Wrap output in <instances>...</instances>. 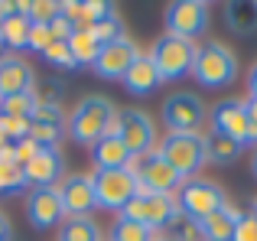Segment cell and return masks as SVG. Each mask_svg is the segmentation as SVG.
Returning <instances> with one entry per match:
<instances>
[{"label": "cell", "mask_w": 257, "mask_h": 241, "mask_svg": "<svg viewBox=\"0 0 257 241\" xmlns=\"http://www.w3.org/2000/svg\"><path fill=\"white\" fill-rule=\"evenodd\" d=\"M247 140L257 144V98H247Z\"/></svg>", "instance_id": "obj_37"}, {"label": "cell", "mask_w": 257, "mask_h": 241, "mask_svg": "<svg viewBox=\"0 0 257 241\" xmlns=\"http://www.w3.org/2000/svg\"><path fill=\"white\" fill-rule=\"evenodd\" d=\"M30 30H33V23L23 13H13V17L0 20V36H4V46H10V49H26Z\"/></svg>", "instance_id": "obj_25"}, {"label": "cell", "mask_w": 257, "mask_h": 241, "mask_svg": "<svg viewBox=\"0 0 257 241\" xmlns=\"http://www.w3.org/2000/svg\"><path fill=\"white\" fill-rule=\"evenodd\" d=\"M59 241H101V228L91 218H65L59 225Z\"/></svg>", "instance_id": "obj_26"}, {"label": "cell", "mask_w": 257, "mask_h": 241, "mask_svg": "<svg viewBox=\"0 0 257 241\" xmlns=\"http://www.w3.org/2000/svg\"><path fill=\"white\" fill-rule=\"evenodd\" d=\"M117 117H120V140L131 150V157L157 150V124L147 111L127 108V111H117Z\"/></svg>", "instance_id": "obj_11"}, {"label": "cell", "mask_w": 257, "mask_h": 241, "mask_svg": "<svg viewBox=\"0 0 257 241\" xmlns=\"http://www.w3.org/2000/svg\"><path fill=\"white\" fill-rule=\"evenodd\" d=\"M251 170H254V176H257V150H254V163H251Z\"/></svg>", "instance_id": "obj_41"}, {"label": "cell", "mask_w": 257, "mask_h": 241, "mask_svg": "<svg viewBox=\"0 0 257 241\" xmlns=\"http://www.w3.org/2000/svg\"><path fill=\"white\" fill-rule=\"evenodd\" d=\"M189 75H195V82L202 88H225V85H231L238 78V59L225 43L212 39V43L195 46V59H192Z\"/></svg>", "instance_id": "obj_1"}, {"label": "cell", "mask_w": 257, "mask_h": 241, "mask_svg": "<svg viewBox=\"0 0 257 241\" xmlns=\"http://www.w3.org/2000/svg\"><path fill=\"white\" fill-rule=\"evenodd\" d=\"M127 170H131V176L137 179V189L140 192H153V196H176L179 186L186 183V179H182L157 150L134 157Z\"/></svg>", "instance_id": "obj_3"}, {"label": "cell", "mask_w": 257, "mask_h": 241, "mask_svg": "<svg viewBox=\"0 0 257 241\" xmlns=\"http://www.w3.org/2000/svg\"><path fill=\"white\" fill-rule=\"evenodd\" d=\"M43 56H46V62L56 65V69H75V59H72V52H69V43H52Z\"/></svg>", "instance_id": "obj_33"}, {"label": "cell", "mask_w": 257, "mask_h": 241, "mask_svg": "<svg viewBox=\"0 0 257 241\" xmlns=\"http://www.w3.org/2000/svg\"><path fill=\"white\" fill-rule=\"evenodd\" d=\"M36 88V75L33 65L23 62L20 56H4L0 59V98H13V95H26Z\"/></svg>", "instance_id": "obj_18"}, {"label": "cell", "mask_w": 257, "mask_h": 241, "mask_svg": "<svg viewBox=\"0 0 257 241\" xmlns=\"http://www.w3.org/2000/svg\"><path fill=\"white\" fill-rule=\"evenodd\" d=\"M244 215L241 209H234L231 202H225L218 212H212L208 218L199 222V235L202 241H231V231H234V222Z\"/></svg>", "instance_id": "obj_20"}, {"label": "cell", "mask_w": 257, "mask_h": 241, "mask_svg": "<svg viewBox=\"0 0 257 241\" xmlns=\"http://www.w3.org/2000/svg\"><path fill=\"white\" fill-rule=\"evenodd\" d=\"M137 56H140V49L134 46V39L131 36H120V39H114V43L101 46V52H98V59H94L91 69H94V75H98V78L120 82Z\"/></svg>", "instance_id": "obj_12"}, {"label": "cell", "mask_w": 257, "mask_h": 241, "mask_svg": "<svg viewBox=\"0 0 257 241\" xmlns=\"http://www.w3.org/2000/svg\"><path fill=\"white\" fill-rule=\"evenodd\" d=\"M56 189H59V199H62L65 218H91V212L98 209L91 176H65Z\"/></svg>", "instance_id": "obj_14"}, {"label": "cell", "mask_w": 257, "mask_h": 241, "mask_svg": "<svg viewBox=\"0 0 257 241\" xmlns=\"http://www.w3.org/2000/svg\"><path fill=\"white\" fill-rule=\"evenodd\" d=\"M195 46H199V43L170 36V33H163V36L153 43L150 59H153V65H157V72H160L163 82H179V78H186L189 72H192Z\"/></svg>", "instance_id": "obj_5"}, {"label": "cell", "mask_w": 257, "mask_h": 241, "mask_svg": "<svg viewBox=\"0 0 257 241\" xmlns=\"http://www.w3.org/2000/svg\"><path fill=\"white\" fill-rule=\"evenodd\" d=\"M114 117H117V108H114L104 95H88V98H82V101L75 104L65 131L72 134V140L91 147L107 134V124H111Z\"/></svg>", "instance_id": "obj_2"}, {"label": "cell", "mask_w": 257, "mask_h": 241, "mask_svg": "<svg viewBox=\"0 0 257 241\" xmlns=\"http://www.w3.org/2000/svg\"><path fill=\"white\" fill-rule=\"evenodd\" d=\"M179 215V205H176V196H153V192H137L131 202L120 209V218L127 222H140L150 231L170 228V222Z\"/></svg>", "instance_id": "obj_7"}, {"label": "cell", "mask_w": 257, "mask_h": 241, "mask_svg": "<svg viewBox=\"0 0 257 241\" xmlns=\"http://www.w3.org/2000/svg\"><path fill=\"white\" fill-rule=\"evenodd\" d=\"M208 26V4L202 0H176L166 7V33L179 39H192L202 36Z\"/></svg>", "instance_id": "obj_10"}, {"label": "cell", "mask_w": 257, "mask_h": 241, "mask_svg": "<svg viewBox=\"0 0 257 241\" xmlns=\"http://www.w3.org/2000/svg\"><path fill=\"white\" fill-rule=\"evenodd\" d=\"M20 189H26L23 166H17L13 160H0V196H10Z\"/></svg>", "instance_id": "obj_29"}, {"label": "cell", "mask_w": 257, "mask_h": 241, "mask_svg": "<svg viewBox=\"0 0 257 241\" xmlns=\"http://www.w3.org/2000/svg\"><path fill=\"white\" fill-rule=\"evenodd\" d=\"M153 235L147 225L140 222H127V218H117V222L111 225V241H153Z\"/></svg>", "instance_id": "obj_28"}, {"label": "cell", "mask_w": 257, "mask_h": 241, "mask_svg": "<svg viewBox=\"0 0 257 241\" xmlns=\"http://www.w3.org/2000/svg\"><path fill=\"white\" fill-rule=\"evenodd\" d=\"M202 144H205V163H218V166L234 163V160L241 157V150H244V147H241L238 140L225 137V134L212 131V127H208V131L202 134Z\"/></svg>", "instance_id": "obj_22"}, {"label": "cell", "mask_w": 257, "mask_h": 241, "mask_svg": "<svg viewBox=\"0 0 257 241\" xmlns=\"http://www.w3.org/2000/svg\"><path fill=\"white\" fill-rule=\"evenodd\" d=\"M52 43H56V39H52L49 26H43V23H33V30H30V43H26V49H33V52H46Z\"/></svg>", "instance_id": "obj_35"}, {"label": "cell", "mask_w": 257, "mask_h": 241, "mask_svg": "<svg viewBox=\"0 0 257 241\" xmlns=\"http://www.w3.org/2000/svg\"><path fill=\"white\" fill-rule=\"evenodd\" d=\"M247 88H251V98H257V62L251 65V72H247Z\"/></svg>", "instance_id": "obj_39"}, {"label": "cell", "mask_w": 257, "mask_h": 241, "mask_svg": "<svg viewBox=\"0 0 257 241\" xmlns=\"http://www.w3.org/2000/svg\"><path fill=\"white\" fill-rule=\"evenodd\" d=\"M4 49H7V46H4V36H0V52H4Z\"/></svg>", "instance_id": "obj_42"}, {"label": "cell", "mask_w": 257, "mask_h": 241, "mask_svg": "<svg viewBox=\"0 0 257 241\" xmlns=\"http://www.w3.org/2000/svg\"><path fill=\"white\" fill-rule=\"evenodd\" d=\"M153 241H163V238H153Z\"/></svg>", "instance_id": "obj_44"}, {"label": "cell", "mask_w": 257, "mask_h": 241, "mask_svg": "<svg viewBox=\"0 0 257 241\" xmlns=\"http://www.w3.org/2000/svg\"><path fill=\"white\" fill-rule=\"evenodd\" d=\"M225 202H228L225 189H221L218 183H212V179H202V176L186 179V183L179 186V192H176V205H179V212L186 218H192V222L208 218L212 212H218Z\"/></svg>", "instance_id": "obj_6"}, {"label": "cell", "mask_w": 257, "mask_h": 241, "mask_svg": "<svg viewBox=\"0 0 257 241\" xmlns=\"http://www.w3.org/2000/svg\"><path fill=\"white\" fill-rule=\"evenodd\" d=\"M0 241H13V231H10V222H7V215L0 212Z\"/></svg>", "instance_id": "obj_38"}, {"label": "cell", "mask_w": 257, "mask_h": 241, "mask_svg": "<svg viewBox=\"0 0 257 241\" xmlns=\"http://www.w3.org/2000/svg\"><path fill=\"white\" fill-rule=\"evenodd\" d=\"M36 95L26 91V95H13V98H4L0 101V117H17V120H30L33 111H36Z\"/></svg>", "instance_id": "obj_27"}, {"label": "cell", "mask_w": 257, "mask_h": 241, "mask_svg": "<svg viewBox=\"0 0 257 241\" xmlns=\"http://www.w3.org/2000/svg\"><path fill=\"white\" fill-rule=\"evenodd\" d=\"M91 186H94L98 209H107V212H120L140 192L131 170H98L91 176Z\"/></svg>", "instance_id": "obj_9"}, {"label": "cell", "mask_w": 257, "mask_h": 241, "mask_svg": "<svg viewBox=\"0 0 257 241\" xmlns=\"http://www.w3.org/2000/svg\"><path fill=\"white\" fill-rule=\"evenodd\" d=\"M251 215H254V218H257V202H254V212H251Z\"/></svg>", "instance_id": "obj_43"}, {"label": "cell", "mask_w": 257, "mask_h": 241, "mask_svg": "<svg viewBox=\"0 0 257 241\" xmlns=\"http://www.w3.org/2000/svg\"><path fill=\"white\" fill-rule=\"evenodd\" d=\"M231 241H257V218L251 215V212H244V215L234 222Z\"/></svg>", "instance_id": "obj_34"}, {"label": "cell", "mask_w": 257, "mask_h": 241, "mask_svg": "<svg viewBox=\"0 0 257 241\" xmlns=\"http://www.w3.org/2000/svg\"><path fill=\"white\" fill-rule=\"evenodd\" d=\"M26 17H30V23L49 26L59 17V4H52V0H33V4H26Z\"/></svg>", "instance_id": "obj_30"}, {"label": "cell", "mask_w": 257, "mask_h": 241, "mask_svg": "<svg viewBox=\"0 0 257 241\" xmlns=\"http://www.w3.org/2000/svg\"><path fill=\"white\" fill-rule=\"evenodd\" d=\"M0 147H7V134H4V117H0Z\"/></svg>", "instance_id": "obj_40"}, {"label": "cell", "mask_w": 257, "mask_h": 241, "mask_svg": "<svg viewBox=\"0 0 257 241\" xmlns=\"http://www.w3.org/2000/svg\"><path fill=\"white\" fill-rule=\"evenodd\" d=\"M91 160L98 170H127L134 157L120 137H101L98 144H91Z\"/></svg>", "instance_id": "obj_21"}, {"label": "cell", "mask_w": 257, "mask_h": 241, "mask_svg": "<svg viewBox=\"0 0 257 241\" xmlns=\"http://www.w3.org/2000/svg\"><path fill=\"white\" fill-rule=\"evenodd\" d=\"M4 134H7V144H20V140L30 137V120L4 117Z\"/></svg>", "instance_id": "obj_36"}, {"label": "cell", "mask_w": 257, "mask_h": 241, "mask_svg": "<svg viewBox=\"0 0 257 241\" xmlns=\"http://www.w3.org/2000/svg\"><path fill=\"white\" fill-rule=\"evenodd\" d=\"M157 153L179 173L182 179H192L205 166V144L202 134H166L157 144Z\"/></svg>", "instance_id": "obj_4"}, {"label": "cell", "mask_w": 257, "mask_h": 241, "mask_svg": "<svg viewBox=\"0 0 257 241\" xmlns=\"http://www.w3.org/2000/svg\"><path fill=\"white\" fill-rule=\"evenodd\" d=\"M163 117L166 131L170 134H202V124H205V104L202 98H195L192 91H176L163 101Z\"/></svg>", "instance_id": "obj_8"}, {"label": "cell", "mask_w": 257, "mask_h": 241, "mask_svg": "<svg viewBox=\"0 0 257 241\" xmlns=\"http://www.w3.org/2000/svg\"><path fill=\"white\" fill-rule=\"evenodd\" d=\"M69 52H72V59H75V65H94V59H98V52H101V43H98V36H94V30H72Z\"/></svg>", "instance_id": "obj_24"}, {"label": "cell", "mask_w": 257, "mask_h": 241, "mask_svg": "<svg viewBox=\"0 0 257 241\" xmlns=\"http://www.w3.org/2000/svg\"><path fill=\"white\" fill-rule=\"evenodd\" d=\"M26 218H30V225L39 228V231L56 228V225L65 222V209H62V199H59L56 186L30 189V196H26Z\"/></svg>", "instance_id": "obj_13"}, {"label": "cell", "mask_w": 257, "mask_h": 241, "mask_svg": "<svg viewBox=\"0 0 257 241\" xmlns=\"http://www.w3.org/2000/svg\"><path fill=\"white\" fill-rule=\"evenodd\" d=\"M120 82H124V88L131 91V95H150V91H157L160 85H163V78H160L157 65H153V59H150V52H140Z\"/></svg>", "instance_id": "obj_19"}, {"label": "cell", "mask_w": 257, "mask_h": 241, "mask_svg": "<svg viewBox=\"0 0 257 241\" xmlns=\"http://www.w3.org/2000/svg\"><path fill=\"white\" fill-rule=\"evenodd\" d=\"M65 124L69 117H65L62 104H36L30 117V140H36L39 147H56L59 137L65 134Z\"/></svg>", "instance_id": "obj_17"}, {"label": "cell", "mask_w": 257, "mask_h": 241, "mask_svg": "<svg viewBox=\"0 0 257 241\" xmlns=\"http://www.w3.org/2000/svg\"><path fill=\"white\" fill-rule=\"evenodd\" d=\"M170 228H173V241H202V235H199V222L186 218L182 212L170 222Z\"/></svg>", "instance_id": "obj_31"}, {"label": "cell", "mask_w": 257, "mask_h": 241, "mask_svg": "<svg viewBox=\"0 0 257 241\" xmlns=\"http://www.w3.org/2000/svg\"><path fill=\"white\" fill-rule=\"evenodd\" d=\"M94 36H98V43H101V46H107V43H114V39L124 36V26H120L117 13H111V17L101 20V23L94 26Z\"/></svg>", "instance_id": "obj_32"}, {"label": "cell", "mask_w": 257, "mask_h": 241, "mask_svg": "<svg viewBox=\"0 0 257 241\" xmlns=\"http://www.w3.org/2000/svg\"><path fill=\"white\" fill-rule=\"evenodd\" d=\"M65 176V160L56 147H43L30 163L23 166V179L33 189H46V186H59Z\"/></svg>", "instance_id": "obj_15"}, {"label": "cell", "mask_w": 257, "mask_h": 241, "mask_svg": "<svg viewBox=\"0 0 257 241\" xmlns=\"http://www.w3.org/2000/svg\"><path fill=\"white\" fill-rule=\"evenodd\" d=\"M212 131L238 140L241 147L251 144V140H247V104L241 101V98H225V101H218L212 108Z\"/></svg>", "instance_id": "obj_16"}, {"label": "cell", "mask_w": 257, "mask_h": 241, "mask_svg": "<svg viewBox=\"0 0 257 241\" xmlns=\"http://www.w3.org/2000/svg\"><path fill=\"white\" fill-rule=\"evenodd\" d=\"M225 20H228L231 33L251 36V33H257V4L254 0H231L225 7Z\"/></svg>", "instance_id": "obj_23"}]
</instances>
